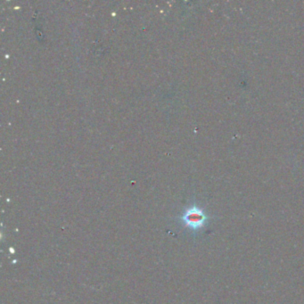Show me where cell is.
I'll list each match as a JSON object with an SVG mask.
<instances>
[{"label":"cell","mask_w":304,"mask_h":304,"mask_svg":"<svg viewBox=\"0 0 304 304\" xmlns=\"http://www.w3.org/2000/svg\"><path fill=\"white\" fill-rule=\"evenodd\" d=\"M210 217L207 215L206 212L197 205L186 208L179 217V221L183 227L194 232L199 231L205 227Z\"/></svg>","instance_id":"6da1fadb"}]
</instances>
